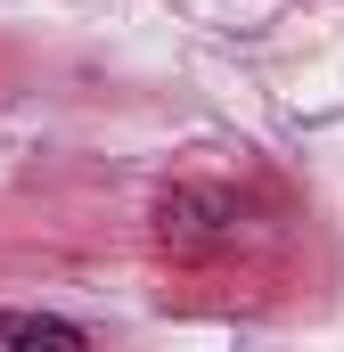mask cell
<instances>
[{
	"mask_svg": "<svg viewBox=\"0 0 344 352\" xmlns=\"http://www.w3.org/2000/svg\"><path fill=\"white\" fill-rule=\"evenodd\" d=\"M156 238L180 263H205V254L238 246V197H222V188H172L156 205Z\"/></svg>",
	"mask_w": 344,
	"mask_h": 352,
	"instance_id": "obj_1",
	"label": "cell"
},
{
	"mask_svg": "<svg viewBox=\"0 0 344 352\" xmlns=\"http://www.w3.org/2000/svg\"><path fill=\"white\" fill-rule=\"evenodd\" d=\"M0 344H83V328L58 311H0Z\"/></svg>",
	"mask_w": 344,
	"mask_h": 352,
	"instance_id": "obj_2",
	"label": "cell"
}]
</instances>
